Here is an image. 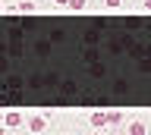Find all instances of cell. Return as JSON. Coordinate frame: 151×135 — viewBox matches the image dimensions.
<instances>
[{"label": "cell", "instance_id": "cell-1", "mask_svg": "<svg viewBox=\"0 0 151 135\" xmlns=\"http://www.w3.org/2000/svg\"><path fill=\"white\" fill-rule=\"evenodd\" d=\"M145 6H151V0H145Z\"/></svg>", "mask_w": 151, "mask_h": 135}]
</instances>
